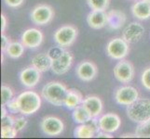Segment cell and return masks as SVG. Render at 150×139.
I'll use <instances>...</instances> for the list:
<instances>
[{"label": "cell", "mask_w": 150, "mask_h": 139, "mask_svg": "<svg viewBox=\"0 0 150 139\" xmlns=\"http://www.w3.org/2000/svg\"><path fill=\"white\" fill-rule=\"evenodd\" d=\"M144 34V28L139 22H131L124 28L122 37L129 44H135L140 41Z\"/></svg>", "instance_id": "5bb4252c"}, {"label": "cell", "mask_w": 150, "mask_h": 139, "mask_svg": "<svg viewBox=\"0 0 150 139\" xmlns=\"http://www.w3.org/2000/svg\"><path fill=\"white\" fill-rule=\"evenodd\" d=\"M14 121H15L14 118L8 114H7L4 117H1V127L14 126Z\"/></svg>", "instance_id": "d6a6232c"}, {"label": "cell", "mask_w": 150, "mask_h": 139, "mask_svg": "<svg viewBox=\"0 0 150 139\" xmlns=\"http://www.w3.org/2000/svg\"><path fill=\"white\" fill-rule=\"evenodd\" d=\"M126 22V15L118 9H112L107 13V26L113 30H120Z\"/></svg>", "instance_id": "ac0fdd59"}, {"label": "cell", "mask_w": 150, "mask_h": 139, "mask_svg": "<svg viewBox=\"0 0 150 139\" xmlns=\"http://www.w3.org/2000/svg\"><path fill=\"white\" fill-rule=\"evenodd\" d=\"M18 132L14 126L1 127V138H15L17 136Z\"/></svg>", "instance_id": "83f0119b"}, {"label": "cell", "mask_w": 150, "mask_h": 139, "mask_svg": "<svg viewBox=\"0 0 150 139\" xmlns=\"http://www.w3.org/2000/svg\"><path fill=\"white\" fill-rule=\"evenodd\" d=\"M20 113L24 116L32 115L41 107V97L35 91H24L17 96Z\"/></svg>", "instance_id": "7a4b0ae2"}, {"label": "cell", "mask_w": 150, "mask_h": 139, "mask_svg": "<svg viewBox=\"0 0 150 139\" xmlns=\"http://www.w3.org/2000/svg\"><path fill=\"white\" fill-rule=\"evenodd\" d=\"M87 23L92 29H102L107 25V13L105 10H91L87 16Z\"/></svg>", "instance_id": "2e32d148"}, {"label": "cell", "mask_w": 150, "mask_h": 139, "mask_svg": "<svg viewBox=\"0 0 150 139\" xmlns=\"http://www.w3.org/2000/svg\"><path fill=\"white\" fill-rule=\"evenodd\" d=\"M27 124V120L24 117H17L15 118L14 121V128L16 129V131L19 133L23 129H24V127Z\"/></svg>", "instance_id": "4dcf8cb0"}, {"label": "cell", "mask_w": 150, "mask_h": 139, "mask_svg": "<svg viewBox=\"0 0 150 139\" xmlns=\"http://www.w3.org/2000/svg\"><path fill=\"white\" fill-rule=\"evenodd\" d=\"M114 97H115V100L117 104L122 106H129L139 98V93L138 90L134 88L133 86L125 85L118 87L115 92Z\"/></svg>", "instance_id": "ba28073f"}, {"label": "cell", "mask_w": 150, "mask_h": 139, "mask_svg": "<svg viewBox=\"0 0 150 139\" xmlns=\"http://www.w3.org/2000/svg\"><path fill=\"white\" fill-rule=\"evenodd\" d=\"M114 75L122 84H128L134 77V67L129 60L121 59L114 68Z\"/></svg>", "instance_id": "9c48e42d"}, {"label": "cell", "mask_w": 150, "mask_h": 139, "mask_svg": "<svg viewBox=\"0 0 150 139\" xmlns=\"http://www.w3.org/2000/svg\"><path fill=\"white\" fill-rule=\"evenodd\" d=\"M7 23H8V20H7L6 16H5L4 14H1V32H2V34H4V32L6 31Z\"/></svg>", "instance_id": "8d00e7d4"}, {"label": "cell", "mask_w": 150, "mask_h": 139, "mask_svg": "<svg viewBox=\"0 0 150 139\" xmlns=\"http://www.w3.org/2000/svg\"><path fill=\"white\" fill-rule=\"evenodd\" d=\"M68 88L61 82L52 81L43 86L41 90V96L43 98L50 104L57 107L64 105Z\"/></svg>", "instance_id": "6da1fadb"}, {"label": "cell", "mask_w": 150, "mask_h": 139, "mask_svg": "<svg viewBox=\"0 0 150 139\" xmlns=\"http://www.w3.org/2000/svg\"><path fill=\"white\" fill-rule=\"evenodd\" d=\"M13 99V91L8 85L1 86V106H6L8 103Z\"/></svg>", "instance_id": "4316f807"}, {"label": "cell", "mask_w": 150, "mask_h": 139, "mask_svg": "<svg viewBox=\"0 0 150 139\" xmlns=\"http://www.w3.org/2000/svg\"><path fill=\"white\" fill-rule=\"evenodd\" d=\"M74 58L71 52L64 50V54L62 55L59 59L52 60V65H51V71L54 74L62 75L68 71L72 65H73Z\"/></svg>", "instance_id": "30bf717a"}, {"label": "cell", "mask_w": 150, "mask_h": 139, "mask_svg": "<svg viewBox=\"0 0 150 139\" xmlns=\"http://www.w3.org/2000/svg\"><path fill=\"white\" fill-rule=\"evenodd\" d=\"M135 135L138 138H150V120L138 123Z\"/></svg>", "instance_id": "d4e9b609"}, {"label": "cell", "mask_w": 150, "mask_h": 139, "mask_svg": "<svg viewBox=\"0 0 150 139\" xmlns=\"http://www.w3.org/2000/svg\"><path fill=\"white\" fill-rule=\"evenodd\" d=\"M10 43H11L10 42V39L7 36L6 34H1V51L2 52H5V51H6L7 47Z\"/></svg>", "instance_id": "836d02e7"}, {"label": "cell", "mask_w": 150, "mask_h": 139, "mask_svg": "<svg viewBox=\"0 0 150 139\" xmlns=\"http://www.w3.org/2000/svg\"><path fill=\"white\" fill-rule=\"evenodd\" d=\"M132 13L138 20H144L150 18V3L146 0H140L133 4Z\"/></svg>", "instance_id": "ffe728a7"}, {"label": "cell", "mask_w": 150, "mask_h": 139, "mask_svg": "<svg viewBox=\"0 0 150 139\" xmlns=\"http://www.w3.org/2000/svg\"><path fill=\"white\" fill-rule=\"evenodd\" d=\"M54 17L52 8L47 4H39L35 6L31 11V20L37 25H47Z\"/></svg>", "instance_id": "8992f818"}, {"label": "cell", "mask_w": 150, "mask_h": 139, "mask_svg": "<svg viewBox=\"0 0 150 139\" xmlns=\"http://www.w3.org/2000/svg\"><path fill=\"white\" fill-rule=\"evenodd\" d=\"M146 1H147V2H149V3H150V0H146Z\"/></svg>", "instance_id": "f35d334b"}, {"label": "cell", "mask_w": 150, "mask_h": 139, "mask_svg": "<svg viewBox=\"0 0 150 139\" xmlns=\"http://www.w3.org/2000/svg\"><path fill=\"white\" fill-rule=\"evenodd\" d=\"M64 47L58 45V46H52V47H50L47 53L50 57V59L52 60H54V59H59L60 57L64 54Z\"/></svg>", "instance_id": "f1b7e54d"}, {"label": "cell", "mask_w": 150, "mask_h": 139, "mask_svg": "<svg viewBox=\"0 0 150 139\" xmlns=\"http://www.w3.org/2000/svg\"><path fill=\"white\" fill-rule=\"evenodd\" d=\"M76 73L77 77L84 82H91L97 76V66L90 60H83L76 66Z\"/></svg>", "instance_id": "9a60e30c"}, {"label": "cell", "mask_w": 150, "mask_h": 139, "mask_svg": "<svg viewBox=\"0 0 150 139\" xmlns=\"http://www.w3.org/2000/svg\"><path fill=\"white\" fill-rule=\"evenodd\" d=\"M121 125V120L116 113H106L99 118V126L101 131L113 133L117 132Z\"/></svg>", "instance_id": "8fae6325"}, {"label": "cell", "mask_w": 150, "mask_h": 139, "mask_svg": "<svg viewBox=\"0 0 150 139\" xmlns=\"http://www.w3.org/2000/svg\"><path fill=\"white\" fill-rule=\"evenodd\" d=\"M21 84L27 88H33L37 85L41 79V71L35 69L34 66H30L21 71L19 75Z\"/></svg>", "instance_id": "7c38bea8"}, {"label": "cell", "mask_w": 150, "mask_h": 139, "mask_svg": "<svg viewBox=\"0 0 150 139\" xmlns=\"http://www.w3.org/2000/svg\"><path fill=\"white\" fill-rule=\"evenodd\" d=\"M31 64L34 66L35 69L40 71L41 73H45L49 70H51V65H52V59H50L48 53H39L32 58Z\"/></svg>", "instance_id": "d6986e66"}, {"label": "cell", "mask_w": 150, "mask_h": 139, "mask_svg": "<svg viewBox=\"0 0 150 139\" xmlns=\"http://www.w3.org/2000/svg\"><path fill=\"white\" fill-rule=\"evenodd\" d=\"M44 39V35L40 30L35 28H30L24 31L22 34V40L23 45L25 47L28 48H37L42 44Z\"/></svg>", "instance_id": "4fadbf2b"}, {"label": "cell", "mask_w": 150, "mask_h": 139, "mask_svg": "<svg viewBox=\"0 0 150 139\" xmlns=\"http://www.w3.org/2000/svg\"><path fill=\"white\" fill-rule=\"evenodd\" d=\"M127 116L136 123L150 120V99L138 98L132 104L127 106Z\"/></svg>", "instance_id": "3957f363"}, {"label": "cell", "mask_w": 150, "mask_h": 139, "mask_svg": "<svg viewBox=\"0 0 150 139\" xmlns=\"http://www.w3.org/2000/svg\"><path fill=\"white\" fill-rule=\"evenodd\" d=\"M95 132L88 123H82L74 130V136L76 138H92L95 137Z\"/></svg>", "instance_id": "603a6c76"}, {"label": "cell", "mask_w": 150, "mask_h": 139, "mask_svg": "<svg viewBox=\"0 0 150 139\" xmlns=\"http://www.w3.org/2000/svg\"><path fill=\"white\" fill-rule=\"evenodd\" d=\"M87 3L92 10H106L110 0H87Z\"/></svg>", "instance_id": "484cf974"}, {"label": "cell", "mask_w": 150, "mask_h": 139, "mask_svg": "<svg viewBox=\"0 0 150 139\" xmlns=\"http://www.w3.org/2000/svg\"><path fill=\"white\" fill-rule=\"evenodd\" d=\"M24 47L25 46L23 45V43L19 42H11L6 49V54L11 59H19L20 57L24 52Z\"/></svg>", "instance_id": "cb8c5ba5"}, {"label": "cell", "mask_w": 150, "mask_h": 139, "mask_svg": "<svg viewBox=\"0 0 150 139\" xmlns=\"http://www.w3.org/2000/svg\"><path fill=\"white\" fill-rule=\"evenodd\" d=\"M4 1L9 8H18L23 4L24 0H4Z\"/></svg>", "instance_id": "e575fe53"}, {"label": "cell", "mask_w": 150, "mask_h": 139, "mask_svg": "<svg viewBox=\"0 0 150 139\" xmlns=\"http://www.w3.org/2000/svg\"><path fill=\"white\" fill-rule=\"evenodd\" d=\"M72 118H73V120L76 123L82 124V123L89 122L93 117L91 116L90 111L81 104L73 110V112H72Z\"/></svg>", "instance_id": "7402d4cb"}, {"label": "cell", "mask_w": 150, "mask_h": 139, "mask_svg": "<svg viewBox=\"0 0 150 139\" xmlns=\"http://www.w3.org/2000/svg\"><path fill=\"white\" fill-rule=\"evenodd\" d=\"M40 128L46 136H58L64 130V124L60 118L55 116H47L42 119Z\"/></svg>", "instance_id": "52a82bcc"}, {"label": "cell", "mask_w": 150, "mask_h": 139, "mask_svg": "<svg viewBox=\"0 0 150 139\" xmlns=\"http://www.w3.org/2000/svg\"><path fill=\"white\" fill-rule=\"evenodd\" d=\"M141 83L146 90L150 91V67L144 70L141 75Z\"/></svg>", "instance_id": "f546056e"}, {"label": "cell", "mask_w": 150, "mask_h": 139, "mask_svg": "<svg viewBox=\"0 0 150 139\" xmlns=\"http://www.w3.org/2000/svg\"><path fill=\"white\" fill-rule=\"evenodd\" d=\"M130 52L129 43L123 37H117L110 40L106 45V53L111 59L121 60Z\"/></svg>", "instance_id": "5b68a950"}, {"label": "cell", "mask_w": 150, "mask_h": 139, "mask_svg": "<svg viewBox=\"0 0 150 139\" xmlns=\"http://www.w3.org/2000/svg\"><path fill=\"white\" fill-rule=\"evenodd\" d=\"M121 138H136V135H135V133H123V135L120 136Z\"/></svg>", "instance_id": "74e56055"}, {"label": "cell", "mask_w": 150, "mask_h": 139, "mask_svg": "<svg viewBox=\"0 0 150 139\" xmlns=\"http://www.w3.org/2000/svg\"><path fill=\"white\" fill-rule=\"evenodd\" d=\"M82 105L90 111V113L93 118H98L103 111V101L100 97L96 96H86L83 99Z\"/></svg>", "instance_id": "e0dca14e"}, {"label": "cell", "mask_w": 150, "mask_h": 139, "mask_svg": "<svg viewBox=\"0 0 150 139\" xmlns=\"http://www.w3.org/2000/svg\"><path fill=\"white\" fill-rule=\"evenodd\" d=\"M95 137L97 138H113V136L110 133H106L103 131H100L99 133L95 136Z\"/></svg>", "instance_id": "d590c367"}, {"label": "cell", "mask_w": 150, "mask_h": 139, "mask_svg": "<svg viewBox=\"0 0 150 139\" xmlns=\"http://www.w3.org/2000/svg\"><path fill=\"white\" fill-rule=\"evenodd\" d=\"M7 109L9 112L11 113H18L20 112V109H19V105H18V102H17V97H15V98L10 100L8 104L6 105Z\"/></svg>", "instance_id": "1f68e13d"}, {"label": "cell", "mask_w": 150, "mask_h": 139, "mask_svg": "<svg viewBox=\"0 0 150 139\" xmlns=\"http://www.w3.org/2000/svg\"><path fill=\"white\" fill-rule=\"evenodd\" d=\"M83 99V95L81 94L80 91L75 88H71L68 90V93H67L64 106L68 110H74L77 106L82 104Z\"/></svg>", "instance_id": "44dd1931"}, {"label": "cell", "mask_w": 150, "mask_h": 139, "mask_svg": "<svg viewBox=\"0 0 150 139\" xmlns=\"http://www.w3.org/2000/svg\"><path fill=\"white\" fill-rule=\"evenodd\" d=\"M79 31L73 25H64L56 30L53 38L57 45L66 48L73 45L77 38Z\"/></svg>", "instance_id": "277c9868"}]
</instances>
